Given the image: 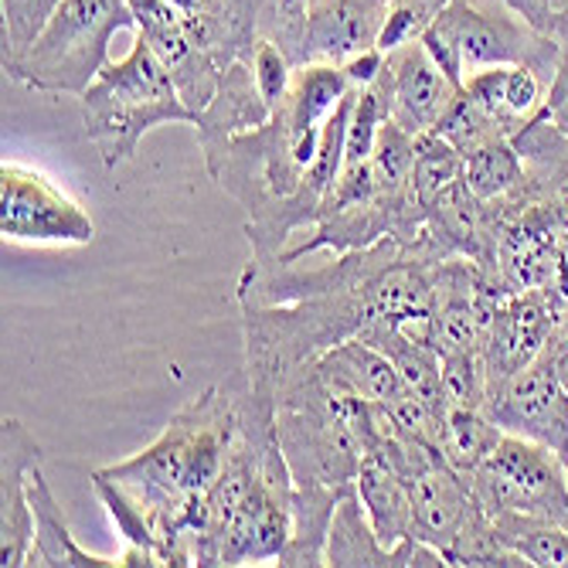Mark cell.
<instances>
[{"label": "cell", "instance_id": "1", "mask_svg": "<svg viewBox=\"0 0 568 568\" xmlns=\"http://www.w3.org/2000/svg\"><path fill=\"white\" fill-rule=\"evenodd\" d=\"M79 99H82L85 133L95 143L106 171H116L120 164L133 161L140 140L153 126L164 123L197 126V113L184 102L171 69L140 34L130 48V55L110 62Z\"/></svg>", "mask_w": 568, "mask_h": 568}, {"label": "cell", "instance_id": "2", "mask_svg": "<svg viewBox=\"0 0 568 568\" xmlns=\"http://www.w3.org/2000/svg\"><path fill=\"white\" fill-rule=\"evenodd\" d=\"M130 0H59L38 38L4 72L44 95H82L110 62V41L133 28Z\"/></svg>", "mask_w": 568, "mask_h": 568}, {"label": "cell", "instance_id": "3", "mask_svg": "<svg viewBox=\"0 0 568 568\" xmlns=\"http://www.w3.org/2000/svg\"><path fill=\"white\" fill-rule=\"evenodd\" d=\"M433 62L463 85L470 72L490 65H558V44L541 38L521 14H494L474 0H449L443 14L423 34Z\"/></svg>", "mask_w": 568, "mask_h": 568}, {"label": "cell", "instance_id": "4", "mask_svg": "<svg viewBox=\"0 0 568 568\" xmlns=\"http://www.w3.org/2000/svg\"><path fill=\"white\" fill-rule=\"evenodd\" d=\"M467 484L487 514L518 510L558 525L568 521V470L565 459L545 443L504 433L490 456L467 474Z\"/></svg>", "mask_w": 568, "mask_h": 568}, {"label": "cell", "instance_id": "5", "mask_svg": "<svg viewBox=\"0 0 568 568\" xmlns=\"http://www.w3.org/2000/svg\"><path fill=\"white\" fill-rule=\"evenodd\" d=\"M0 235L11 245L79 248L95 239V225L75 197L34 168H0Z\"/></svg>", "mask_w": 568, "mask_h": 568}, {"label": "cell", "instance_id": "6", "mask_svg": "<svg viewBox=\"0 0 568 568\" xmlns=\"http://www.w3.org/2000/svg\"><path fill=\"white\" fill-rule=\"evenodd\" d=\"M484 412L504 433L545 443L561 459H568V395L555 378L548 347L528 368L494 385L484 402Z\"/></svg>", "mask_w": 568, "mask_h": 568}, {"label": "cell", "instance_id": "7", "mask_svg": "<svg viewBox=\"0 0 568 568\" xmlns=\"http://www.w3.org/2000/svg\"><path fill=\"white\" fill-rule=\"evenodd\" d=\"M555 303H548L545 290H521L497 303L494 321L487 331V368H490V388L507 382L528 368L531 361L548 347L551 334L558 331Z\"/></svg>", "mask_w": 568, "mask_h": 568}, {"label": "cell", "instance_id": "8", "mask_svg": "<svg viewBox=\"0 0 568 568\" xmlns=\"http://www.w3.org/2000/svg\"><path fill=\"white\" fill-rule=\"evenodd\" d=\"M385 55L392 79V123L412 136L433 133L459 95V85L433 62L423 41L402 44Z\"/></svg>", "mask_w": 568, "mask_h": 568}, {"label": "cell", "instance_id": "9", "mask_svg": "<svg viewBox=\"0 0 568 568\" xmlns=\"http://www.w3.org/2000/svg\"><path fill=\"white\" fill-rule=\"evenodd\" d=\"M392 0H314L306 14V62L344 65L361 51L378 48Z\"/></svg>", "mask_w": 568, "mask_h": 568}, {"label": "cell", "instance_id": "10", "mask_svg": "<svg viewBox=\"0 0 568 568\" xmlns=\"http://www.w3.org/2000/svg\"><path fill=\"white\" fill-rule=\"evenodd\" d=\"M408 490H412V538L449 555V548L456 545V538L470 521V514L480 504L467 477L456 474L439 456L426 470L408 477Z\"/></svg>", "mask_w": 568, "mask_h": 568}, {"label": "cell", "instance_id": "11", "mask_svg": "<svg viewBox=\"0 0 568 568\" xmlns=\"http://www.w3.org/2000/svg\"><path fill=\"white\" fill-rule=\"evenodd\" d=\"M41 463V449L21 419H4V459H0V565L18 568L34 538L28 504V474Z\"/></svg>", "mask_w": 568, "mask_h": 568}, {"label": "cell", "instance_id": "12", "mask_svg": "<svg viewBox=\"0 0 568 568\" xmlns=\"http://www.w3.org/2000/svg\"><path fill=\"white\" fill-rule=\"evenodd\" d=\"M28 504H31V518H34V538H31L24 565H31V568L34 565L38 568H110V565H120V558L92 555L75 541L65 514L59 507L55 490L48 487V480L41 474V463H34L28 474Z\"/></svg>", "mask_w": 568, "mask_h": 568}, {"label": "cell", "instance_id": "13", "mask_svg": "<svg viewBox=\"0 0 568 568\" xmlns=\"http://www.w3.org/2000/svg\"><path fill=\"white\" fill-rule=\"evenodd\" d=\"M317 372L327 382V388L365 398V402L392 405L408 392L395 365L388 361V354L361 337H347L334 344L331 351H324L317 357Z\"/></svg>", "mask_w": 568, "mask_h": 568}, {"label": "cell", "instance_id": "14", "mask_svg": "<svg viewBox=\"0 0 568 568\" xmlns=\"http://www.w3.org/2000/svg\"><path fill=\"white\" fill-rule=\"evenodd\" d=\"M273 116V110L266 106V99L255 85V75L245 62H235L225 69L212 102L204 106V113L197 116V136L201 146H215L229 136L248 133L255 126H263Z\"/></svg>", "mask_w": 568, "mask_h": 568}, {"label": "cell", "instance_id": "15", "mask_svg": "<svg viewBox=\"0 0 568 568\" xmlns=\"http://www.w3.org/2000/svg\"><path fill=\"white\" fill-rule=\"evenodd\" d=\"M361 507H365L372 531L378 535V541L385 548H398L405 538H412V490H408V477H402L398 470H392L388 463L365 456L361 470L354 477Z\"/></svg>", "mask_w": 568, "mask_h": 568}, {"label": "cell", "instance_id": "16", "mask_svg": "<svg viewBox=\"0 0 568 568\" xmlns=\"http://www.w3.org/2000/svg\"><path fill=\"white\" fill-rule=\"evenodd\" d=\"M344 487H296L293 490V538L276 565H327V535Z\"/></svg>", "mask_w": 568, "mask_h": 568}, {"label": "cell", "instance_id": "17", "mask_svg": "<svg viewBox=\"0 0 568 568\" xmlns=\"http://www.w3.org/2000/svg\"><path fill=\"white\" fill-rule=\"evenodd\" d=\"M494 535L518 551L528 565L538 568H568V531L551 518H535V514L497 510L490 514Z\"/></svg>", "mask_w": 568, "mask_h": 568}, {"label": "cell", "instance_id": "18", "mask_svg": "<svg viewBox=\"0 0 568 568\" xmlns=\"http://www.w3.org/2000/svg\"><path fill=\"white\" fill-rule=\"evenodd\" d=\"M463 181V153L443 140L436 130L416 136V161L408 174V194L426 215H433L436 204Z\"/></svg>", "mask_w": 568, "mask_h": 568}, {"label": "cell", "instance_id": "19", "mask_svg": "<svg viewBox=\"0 0 568 568\" xmlns=\"http://www.w3.org/2000/svg\"><path fill=\"white\" fill-rule=\"evenodd\" d=\"M500 439H504V429L484 408H449L443 423V436H439V453L456 474L467 477L490 456V449Z\"/></svg>", "mask_w": 568, "mask_h": 568}, {"label": "cell", "instance_id": "20", "mask_svg": "<svg viewBox=\"0 0 568 568\" xmlns=\"http://www.w3.org/2000/svg\"><path fill=\"white\" fill-rule=\"evenodd\" d=\"M525 181V164L521 153L507 136L490 140L484 146H477L474 153L463 158V184L470 187V194L477 201H494L510 194Z\"/></svg>", "mask_w": 568, "mask_h": 568}, {"label": "cell", "instance_id": "21", "mask_svg": "<svg viewBox=\"0 0 568 568\" xmlns=\"http://www.w3.org/2000/svg\"><path fill=\"white\" fill-rule=\"evenodd\" d=\"M439 372H443V395L449 408H484L490 395V368L484 347L439 354Z\"/></svg>", "mask_w": 568, "mask_h": 568}, {"label": "cell", "instance_id": "22", "mask_svg": "<svg viewBox=\"0 0 568 568\" xmlns=\"http://www.w3.org/2000/svg\"><path fill=\"white\" fill-rule=\"evenodd\" d=\"M436 133H439L443 140H449V143L463 153V158H467V153H474L477 146L490 143V140H500V136L510 140V133H507L497 120H490L484 110H477L474 102H470L467 95H463V89H459V95L453 99V106L446 110V116L439 120Z\"/></svg>", "mask_w": 568, "mask_h": 568}, {"label": "cell", "instance_id": "23", "mask_svg": "<svg viewBox=\"0 0 568 568\" xmlns=\"http://www.w3.org/2000/svg\"><path fill=\"white\" fill-rule=\"evenodd\" d=\"M385 110L375 89H357L354 110L347 120V136H344V168H357L372 161V153L378 146V133L385 126Z\"/></svg>", "mask_w": 568, "mask_h": 568}, {"label": "cell", "instance_id": "24", "mask_svg": "<svg viewBox=\"0 0 568 568\" xmlns=\"http://www.w3.org/2000/svg\"><path fill=\"white\" fill-rule=\"evenodd\" d=\"M446 4L449 0H392L385 24H382V34H378V48L395 51L402 44L423 41V34L443 14Z\"/></svg>", "mask_w": 568, "mask_h": 568}, {"label": "cell", "instance_id": "25", "mask_svg": "<svg viewBox=\"0 0 568 568\" xmlns=\"http://www.w3.org/2000/svg\"><path fill=\"white\" fill-rule=\"evenodd\" d=\"M248 69L255 75V85H260L266 106L276 110L280 102L290 95V85H293V72H296V62L286 55V51L270 41V38H260L248 51Z\"/></svg>", "mask_w": 568, "mask_h": 568}, {"label": "cell", "instance_id": "26", "mask_svg": "<svg viewBox=\"0 0 568 568\" xmlns=\"http://www.w3.org/2000/svg\"><path fill=\"white\" fill-rule=\"evenodd\" d=\"M55 4L59 0H0V11H4V62L18 59L38 38Z\"/></svg>", "mask_w": 568, "mask_h": 568}, {"label": "cell", "instance_id": "27", "mask_svg": "<svg viewBox=\"0 0 568 568\" xmlns=\"http://www.w3.org/2000/svg\"><path fill=\"white\" fill-rule=\"evenodd\" d=\"M507 113L518 123H528L531 116L541 113L538 69H531V65H510L507 69Z\"/></svg>", "mask_w": 568, "mask_h": 568}, {"label": "cell", "instance_id": "28", "mask_svg": "<svg viewBox=\"0 0 568 568\" xmlns=\"http://www.w3.org/2000/svg\"><path fill=\"white\" fill-rule=\"evenodd\" d=\"M541 116L568 143V72L565 69H558L555 79H551V89H548V99H545V106H541Z\"/></svg>", "mask_w": 568, "mask_h": 568}, {"label": "cell", "instance_id": "29", "mask_svg": "<svg viewBox=\"0 0 568 568\" xmlns=\"http://www.w3.org/2000/svg\"><path fill=\"white\" fill-rule=\"evenodd\" d=\"M341 69H344V75H347V82H351V85L368 89V85L382 75V69H385V51H382V48L361 51V55H354V59H351V62H344Z\"/></svg>", "mask_w": 568, "mask_h": 568}, {"label": "cell", "instance_id": "30", "mask_svg": "<svg viewBox=\"0 0 568 568\" xmlns=\"http://www.w3.org/2000/svg\"><path fill=\"white\" fill-rule=\"evenodd\" d=\"M548 351H551V365H555V378L561 385V392L568 395V337L565 331L558 327L548 341Z\"/></svg>", "mask_w": 568, "mask_h": 568}]
</instances>
